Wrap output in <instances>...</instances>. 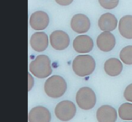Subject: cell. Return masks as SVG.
I'll return each mask as SVG.
<instances>
[{"label":"cell","mask_w":132,"mask_h":122,"mask_svg":"<svg viewBox=\"0 0 132 122\" xmlns=\"http://www.w3.org/2000/svg\"><path fill=\"white\" fill-rule=\"evenodd\" d=\"M96 67L95 60L90 55L81 54L75 57L72 62V70L80 77H86L94 71Z\"/></svg>","instance_id":"cell-1"},{"label":"cell","mask_w":132,"mask_h":122,"mask_svg":"<svg viewBox=\"0 0 132 122\" xmlns=\"http://www.w3.org/2000/svg\"><path fill=\"white\" fill-rule=\"evenodd\" d=\"M44 91L50 98L58 99L63 96L67 90L66 80L59 75H53L45 80L44 83Z\"/></svg>","instance_id":"cell-2"},{"label":"cell","mask_w":132,"mask_h":122,"mask_svg":"<svg viewBox=\"0 0 132 122\" xmlns=\"http://www.w3.org/2000/svg\"><path fill=\"white\" fill-rule=\"evenodd\" d=\"M29 71L35 77L39 79L47 78L51 75V60L46 55H38L35 60L30 62Z\"/></svg>","instance_id":"cell-3"},{"label":"cell","mask_w":132,"mask_h":122,"mask_svg":"<svg viewBox=\"0 0 132 122\" xmlns=\"http://www.w3.org/2000/svg\"><path fill=\"white\" fill-rule=\"evenodd\" d=\"M76 103L84 110L92 109L96 104V94L90 88L82 87L76 93Z\"/></svg>","instance_id":"cell-4"},{"label":"cell","mask_w":132,"mask_h":122,"mask_svg":"<svg viewBox=\"0 0 132 122\" xmlns=\"http://www.w3.org/2000/svg\"><path fill=\"white\" fill-rule=\"evenodd\" d=\"M56 118L61 121H70L76 114V107L71 100H62L56 105L54 109Z\"/></svg>","instance_id":"cell-5"},{"label":"cell","mask_w":132,"mask_h":122,"mask_svg":"<svg viewBox=\"0 0 132 122\" xmlns=\"http://www.w3.org/2000/svg\"><path fill=\"white\" fill-rule=\"evenodd\" d=\"M50 44L53 49L62 51L65 50L70 44V37L64 31L56 30L50 35Z\"/></svg>","instance_id":"cell-6"},{"label":"cell","mask_w":132,"mask_h":122,"mask_svg":"<svg viewBox=\"0 0 132 122\" xmlns=\"http://www.w3.org/2000/svg\"><path fill=\"white\" fill-rule=\"evenodd\" d=\"M50 23L49 15L44 11H36L33 13L30 17L29 24L34 30L42 31L44 30Z\"/></svg>","instance_id":"cell-7"},{"label":"cell","mask_w":132,"mask_h":122,"mask_svg":"<svg viewBox=\"0 0 132 122\" xmlns=\"http://www.w3.org/2000/svg\"><path fill=\"white\" fill-rule=\"evenodd\" d=\"M71 27L77 34H85L90 28V21L87 15L77 14L71 20Z\"/></svg>","instance_id":"cell-8"},{"label":"cell","mask_w":132,"mask_h":122,"mask_svg":"<svg viewBox=\"0 0 132 122\" xmlns=\"http://www.w3.org/2000/svg\"><path fill=\"white\" fill-rule=\"evenodd\" d=\"M97 46L101 52H110L116 45V38L111 32H102L97 38Z\"/></svg>","instance_id":"cell-9"},{"label":"cell","mask_w":132,"mask_h":122,"mask_svg":"<svg viewBox=\"0 0 132 122\" xmlns=\"http://www.w3.org/2000/svg\"><path fill=\"white\" fill-rule=\"evenodd\" d=\"M50 38H48L47 35L44 32H36L32 35L30 38V45L32 49L35 52H44L49 45Z\"/></svg>","instance_id":"cell-10"},{"label":"cell","mask_w":132,"mask_h":122,"mask_svg":"<svg viewBox=\"0 0 132 122\" xmlns=\"http://www.w3.org/2000/svg\"><path fill=\"white\" fill-rule=\"evenodd\" d=\"M51 113L49 109L43 106H36L28 114L29 122H51Z\"/></svg>","instance_id":"cell-11"},{"label":"cell","mask_w":132,"mask_h":122,"mask_svg":"<svg viewBox=\"0 0 132 122\" xmlns=\"http://www.w3.org/2000/svg\"><path fill=\"white\" fill-rule=\"evenodd\" d=\"M93 48V41L89 35H81L75 37L73 41V49L78 53H88Z\"/></svg>","instance_id":"cell-12"},{"label":"cell","mask_w":132,"mask_h":122,"mask_svg":"<svg viewBox=\"0 0 132 122\" xmlns=\"http://www.w3.org/2000/svg\"><path fill=\"white\" fill-rule=\"evenodd\" d=\"M117 117L116 109L110 105L101 106L96 113V118L99 122H116Z\"/></svg>","instance_id":"cell-13"},{"label":"cell","mask_w":132,"mask_h":122,"mask_svg":"<svg viewBox=\"0 0 132 122\" xmlns=\"http://www.w3.org/2000/svg\"><path fill=\"white\" fill-rule=\"evenodd\" d=\"M99 27L103 32H112L118 26V20L114 15L110 13H105L99 18Z\"/></svg>","instance_id":"cell-14"},{"label":"cell","mask_w":132,"mask_h":122,"mask_svg":"<svg viewBox=\"0 0 132 122\" xmlns=\"http://www.w3.org/2000/svg\"><path fill=\"white\" fill-rule=\"evenodd\" d=\"M122 62L117 58H110L104 63V71L110 76H118L122 72Z\"/></svg>","instance_id":"cell-15"},{"label":"cell","mask_w":132,"mask_h":122,"mask_svg":"<svg viewBox=\"0 0 132 122\" xmlns=\"http://www.w3.org/2000/svg\"><path fill=\"white\" fill-rule=\"evenodd\" d=\"M119 31L122 37L132 39V15H125L119 22Z\"/></svg>","instance_id":"cell-16"},{"label":"cell","mask_w":132,"mask_h":122,"mask_svg":"<svg viewBox=\"0 0 132 122\" xmlns=\"http://www.w3.org/2000/svg\"><path fill=\"white\" fill-rule=\"evenodd\" d=\"M119 117L123 120L131 121L132 120V103H129V102L123 103L119 109Z\"/></svg>","instance_id":"cell-17"},{"label":"cell","mask_w":132,"mask_h":122,"mask_svg":"<svg viewBox=\"0 0 132 122\" xmlns=\"http://www.w3.org/2000/svg\"><path fill=\"white\" fill-rule=\"evenodd\" d=\"M119 58L126 65H132V45H128L120 51Z\"/></svg>","instance_id":"cell-18"},{"label":"cell","mask_w":132,"mask_h":122,"mask_svg":"<svg viewBox=\"0 0 132 122\" xmlns=\"http://www.w3.org/2000/svg\"><path fill=\"white\" fill-rule=\"evenodd\" d=\"M119 0H99L101 6L104 9H113L119 5Z\"/></svg>","instance_id":"cell-19"},{"label":"cell","mask_w":132,"mask_h":122,"mask_svg":"<svg viewBox=\"0 0 132 122\" xmlns=\"http://www.w3.org/2000/svg\"><path fill=\"white\" fill-rule=\"evenodd\" d=\"M124 98L127 101L132 102V83L128 85L124 91Z\"/></svg>","instance_id":"cell-20"},{"label":"cell","mask_w":132,"mask_h":122,"mask_svg":"<svg viewBox=\"0 0 132 122\" xmlns=\"http://www.w3.org/2000/svg\"><path fill=\"white\" fill-rule=\"evenodd\" d=\"M34 82H35V80H34L33 74L31 72L28 73V91H30L32 90V88L34 86Z\"/></svg>","instance_id":"cell-21"},{"label":"cell","mask_w":132,"mask_h":122,"mask_svg":"<svg viewBox=\"0 0 132 122\" xmlns=\"http://www.w3.org/2000/svg\"><path fill=\"white\" fill-rule=\"evenodd\" d=\"M56 3L60 6H69L72 3L73 0H55Z\"/></svg>","instance_id":"cell-22"},{"label":"cell","mask_w":132,"mask_h":122,"mask_svg":"<svg viewBox=\"0 0 132 122\" xmlns=\"http://www.w3.org/2000/svg\"><path fill=\"white\" fill-rule=\"evenodd\" d=\"M129 122H131V121H129Z\"/></svg>","instance_id":"cell-23"}]
</instances>
